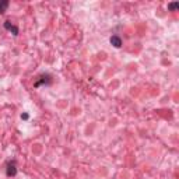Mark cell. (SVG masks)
Here are the masks:
<instances>
[{
	"label": "cell",
	"mask_w": 179,
	"mask_h": 179,
	"mask_svg": "<svg viewBox=\"0 0 179 179\" xmlns=\"http://www.w3.org/2000/svg\"><path fill=\"white\" fill-rule=\"evenodd\" d=\"M7 7H9V2H7V0H3V2H0V14L6 11Z\"/></svg>",
	"instance_id": "obj_4"
},
{
	"label": "cell",
	"mask_w": 179,
	"mask_h": 179,
	"mask_svg": "<svg viewBox=\"0 0 179 179\" xmlns=\"http://www.w3.org/2000/svg\"><path fill=\"white\" fill-rule=\"evenodd\" d=\"M21 117H23L24 121H27V119H28V113H24V115H21Z\"/></svg>",
	"instance_id": "obj_6"
},
{
	"label": "cell",
	"mask_w": 179,
	"mask_h": 179,
	"mask_svg": "<svg viewBox=\"0 0 179 179\" xmlns=\"http://www.w3.org/2000/svg\"><path fill=\"white\" fill-rule=\"evenodd\" d=\"M15 173H17V168H15V162H10L9 167H7V175L9 176H15Z\"/></svg>",
	"instance_id": "obj_1"
},
{
	"label": "cell",
	"mask_w": 179,
	"mask_h": 179,
	"mask_svg": "<svg viewBox=\"0 0 179 179\" xmlns=\"http://www.w3.org/2000/svg\"><path fill=\"white\" fill-rule=\"evenodd\" d=\"M4 28L11 31L14 35H18V28L15 25H13V24H10V21H6V23H4Z\"/></svg>",
	"instance_id": "obj_2"
},
{
	"label": "cell",
	"mask_w": 179,
	"mask_h": 179,
	"mask_svg": "<svg viewBox=\"0 0 179 179\" xmlns=\"http://www.w3.org/2000/svg\"><path fill=\"white\" fill-rule=\"evenodd\" d=\"M178 7H179V3H178V2H173V3H169V4H168V9H169L171 11H175V10H178Z\"/></svg>",
	"instance_id": "obj_5"
},
{
	"label": "cell",
	"mask_w": 179,
	"mask_h": 179,
	"mask_svg": "<svg viewBox=\"0 0 179 179\" xmlns=\"http://www.w3.org/2000/svg\"><path fill=\"white\" fill-rule=\"evenodd\" d=\"M111 44L113 45L115 48H121L122 46V39L119 38V36L115 35V36H112V38H111Z\"/></svg>",
	"instance_id": "obj_3"
}]
</instances>
